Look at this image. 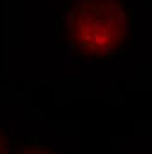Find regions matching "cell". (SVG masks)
<instances>
[{
    "instance_id": "cell-1",
    "label": "cell",
    "mask_w": 152,
    "mask_h": 154,
    "mask_svg": "<svg viewBox=\"0 0 152 154\" xmlns=\"http://www.w3.org/2000/svg\"><path fill=\"white\" fill-rule=\"evenodd\" d=\"M60 45L89 62L120 60L127 49L132 13L123 0H69L54 13Z\"/></svg>"
},
{
    "instance_id": "cell-2",
    "label": "cell",
    "mask_w": 152,
    "mask_h": 154,
    "mask_svg": "<svg viewBox=\"0 0 152 154\" xmlns=\"http://www.w3.org/2000/svg\"><path fill=\"white\" fill-rule=\"evenodd\" d=\"M9 154H60V152L53 149V145L47 141L29 138V140H20V143H15Z\"/></svg>"
},
{
    "instance_id": "cell-3",
    "label": "cell",
    "mask_w": 152,
    "mask_h": 154,
    "mask_svg": "<svg viewBox=\"0 0 152 154\" xmlns=\"http://www.w3.org/2000/svg\"><path fill=\"white\" fill-rule=\"evenodd\" d=\"M13 140L8 136V132H6V129L0 125V154H9L11 152V149H13Z\"/></svg>"
}]
</instances>
